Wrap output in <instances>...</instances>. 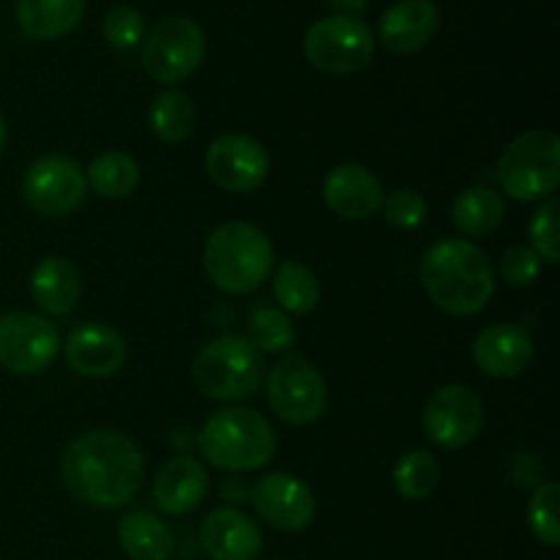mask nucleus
Listing matches in <instances>:
<instances>
[{
	"mask_svg": "<svg viewBox=\"0 0 560 560\" xmlns=\"http://www.w3.org/2000/svg\"><path fill=\"white\" fill-rule=\"evenodd\" d=\"M60 474L77 501L96 509H120L140 490L145 457L124 432L91 430L66 446Z\"/></svg>",
	"mask_w": 560,
	"mask_h": 560,
	"instance_id": "nucleus-1",
	"label": "nucleus"
},
{
	"mask_svg": "<svg viewBox=\"0 0 560 560\" xmlns=\"http://www.w3.org/2000/svg\"><path fill=\"white\" fill-rule=\"evenodd\" d=\"M421 288L438 310L454 317H474L490 304L495 277L479 246L465 238H446L424 252Z\"/></svg>",
	"mask_w": 560,
	"mask_h": 560,
	"instance_id": "nucleus-2",
	"label": "nucleus"
},
{
	"mask_svg": "<svg viewBox=\"0 0 560 560\" xmlns=\"http://www.w3.org/2000/svg\"><path fill=\"white\" fill-rule=\"evenodd\" d=\"M202 268L219 290L230 295H246L271 277L273 246L255 224H219L206 241Z\"/></svg>",
	"mask_w": 560,
	"mask_h": 560,
	"instance_id": "nucleus-3",
	"label": "nucleus"
},
{
	"mask_svg": "<svg viewBox=\"0 0 560 560\" xmlns=\"http://www.w3.org/2000/svg\"><path fill=\"white\" fill-rule=\"evenodd\" d=\"M202 457L228 474H246L268 465L277 454L271 421L249 408H222L197 432Z\"/></svg>",
	"mask_w": 560,
	"mask_h": 560,
	"instance_id": "nucleus-4",
	"label": "nucleus"
},
{
	"mask_svg": "<svg viewBox=\"0 0 560 560\" xmlns=\"http://www.w3.org/2000/svg\"><path fill=\"white\" fill-rule=\"evenodd\" d=\"M266 375V361L249 337L224 334L202 345L191 361V381L202 397L235 402L257 392Z\"/></svg>",
	"mask_w": 560,
	"mask_h": 560,
	"instance_id": "nucleus-5",
	"label": "nucleus"
},
{
	"mask_svg": "<svg viewBox=\"0 0 560 560\" xmlns=\"http://www.w3.org/2000/svg\"><path fill=\"white\" fill-rule=\"evenodd\" d=\"M498 180L517 202H539L560 184V140L552 131H525L498 159Z\"/></svg>",
	"mask_w": 560,
	"mask_h": 560,
	"instance_id": "nucleus-6",
	"label": "nucleus"
},
{
	"mask_svg": "<svg viewBox=\"0 0 560 560\" xmlns=\"http://www.w3.org/2000/svg\"><path fill=\"white\" fill-rule=\"evenodd\" d=\"M304 52L306 60L326 74H359L372 63L375 33L355 14L323 16L306 31Z\"/></svg>",
	"mask_w": 560,
	"mask_h": 560,
	"instance_id": "nucleus-7",
	"label": "nucleus"
},
{
	"mask_svg": "<svg viewBox=\"0 0 560 560\" xmlns=\"http://www.w3.org/2000/svg\"><path fill=\"white\" fill-rule=\"evenodd\" d=\"M266 394L273 413L284 424L293 427H304L320 419L328 402L320 370L299 353H288L282 361H277V366L268 370Z\"/></svg>",
	"mask_w": 560,
	"mask_h": 560,
	"instance_id": "nucleus-8",
	"label": "nucleus"
},
{
	"mask_svg": "<svg viewBox=\"0 0 560 560\" xmlns=\"http://www.w3.org/2000/svg\"><path fill=\"white\" fill-rule=\"evenodd\" d=\"M206 58V33L189 16L159 22L142 47V66L162 85H175L195 74Z\"/></svg>",
	"mask_w": 560,
	"mask_h": 560,
	"instance_id": "nucleus-9",
	"label": "nucleus"
},
{
	"mask_svg": "<svg viewBox=\"0 0 560 560\" xmlns=\"http://www.w3.org/2000/svg\"><path fill=\"white\" fill-rule=\"evenodd\" d=\"M60 334L49 317L9 312L0 317V366L14 375H38L55 361Z\"/></svg>",
	"mask_w": 560,
	"mask_h": 560,
	"instance_id": "nucleus-10",
	"label": "nucleus"
},
{
	"mask_svg": "<svg viewBox=\"0 0 560 560\" xmlns=\"http://www.w3.org/2000/svg\"><path fill=\"white\" fill-rule=\"evenodd\" d=\"M485 424V402L465 383L438 388L424 408V432L443 452L470 446Z\"/></svg>",
	"mask_w": 560,
	"mask_h": 560,
	"instance_id": "nucleus-11",
	"label": "nucleus"
},
{
	"mask_svg": "<svg viewBox=\"0 0 560 560\" xmlns=\"http://www.w3.org/2000/svg\"><path fill=\"white\" fill-rule=\"evenodd\" d=\"M85 173L69 156L36 159L22 178V197L42 217H66L85 200Z\"/></svg>",
	"mask_w": 560,
	"mask_h": 560,
	"instance_id": "nucleus-12",
	"label": "nucleus"
},
{
	"mask_svg": "<svg viewBox=\"0 0 560 560\" xmlns=\"http://www.w3.org/2000/svg\"><path fill=\"white\" fill-rule=\"evenodd\" d=\"M206 170L219 189L246 195L260 189L268 178V153L255 137L222 135L208 145Z\"/></svg>",
	"mask_w": 560,
	"mask_h": 560,
	"instance_id": "nucleus-13",
	"label": "nucleus"
},
{
	"mask_svg": "<svg viewBox=\"0 0 560 560\" xmlns=\"http://www.w3.org/2000/svg\"><path fill=\"white\" fill-rule=\"evenodd\" d=\"M249 501L255 503L257 514H260L262 523H268L271 528L284 530V534H299L306 530L315 520V495H312L310 487L293 474H268L252 487Z\"/></svg>",
	"mask_w": 560,
	"mask_h": 560,
	"instance_id": "nucleus-14",
	"label": "nucleus"
},
{
	"mask_svg": "<svg viewBox=\"0 0 560 560\" xmlns=\"http://www.w3.org/2000/svg\"><path fill=\"white\" fill-rule=\"evenodd\" d=\"M323 200L337 217L348 222H366L383 208V186L361 164H337L331 173L323 178Z\"/></svg>",
	"mask_w": 560,
	"mask_h": 560,
	"instance_id": "nucleus-15",
	"label": "nucleus"
},
{
	"mask_svg": "<svg viewBox=\"0 0 560 560\" xmlns=\"http://www.w3.org/2000/svg\"><path fill=\"white\" fill-rule=\"evenodd\" d=\"M66 364L82 377H109L124 366L126 339L107 323H82L63 345Z\"/></svg>",
	"mask_w": 560,
	"mask_h": 560,
	"instance_id": "nucleus-16",
	"label": "nucleus"
},
{
	"mask_svg": "<svg viewBox=\"0 0 560 560\" xmlns=\"http://www.w3.org/2000/svg\"><path fill=\"white\" fill-rule=\"evenodd\" d=\"M441 11L432 0H397L377 22V42L394 55H413L435 38Z\"/></svg>",
	"mask_w": 560,
	"mask_h": 560,
	"instance_id": "nucleus-17",
	"label": "nucleus"
},
{
	"mask_svg": "<svg viewBox=\"0 0 560 560\" xmlns=\"http://www.w3.org/2000/svg\"><path fill=\"white\" fill-rule=\"evenodd\" d=\"M474 361L490 377H517L534 361V339L517 323H495L476 337Z\"/></svg>",
	"mask_w": 560,
	"mask_h": 560,
	"instance_id": "nucleus-18",
	"label": "nucleus"
},
{
	"mask_svg": "<svg viewBox=\"0 0 560 560\" xmlns=\"http://www.w3.org/2000/svg\"><path fill=\"white\" fill-rule=\"evenodd\" d=\"M200 541L213 560H257L262 552V536L255 520L233 506L213 509L202 520Z\"/></svg>",
	"mask_w": 560,
	"mask_h": 560,
	"instance_id": "nucleus-19",
	"label": "nucleus"
},
{
	"mask_svg": "<svg viewBox=\"0 0 560 560\" xmlns=\"http://www.w3.org/2000/svg\"><path fill=\"white\" fill-rule=\"evenodd\" d=\"M208 495V470L195 457H175L153 481V501L167 517L191 514Z\"/></svg>",
	"mask_w": 560,
	"mask_h": 560,
	"instance_id": "nucleus-20",
	"label": "nucleus"
},
{
	"mask_svg": "<svg viewBox=\"0 0 560 560\" xmlns=\"http://www.w3.org/2000/svg\"><path fill=\"white\" fill-rule=\"evenodd\" d=\"M82 293L80 271L66 257H44L31 273V295L47 315H69Z\"/></svg>",
	"mask_w": 560,
	"mask_h": 560,
	"instance_id": "nucleus-21",
	"label": "nucleus"
},
{
	"mask_svg": "<svg viewBox=\"0 0 560 560\" xmlns=\"http://www.w3.org/2000/svg\"><path fill=\"white\" fill-rule=\"evenodd\" d=\"M85 16V0H16V22L33 42L66 36Z\"/></svg>",
	"mask_w": 560,
	"mask_h": 560,
	"instance_id": "nucleus-22",
	"label": "nucleus"
},
{
	"mask_svg": "<svg viewBox=\"0 0 560 560\" xmlns=\"http://www.w3.org/2000/svg\"><path fill=\"white\" fill-rule=\"evenodd\" d=\"M506 217V202L495 189L487 186H470L463 189L452 202V222L468 238L495 233Z\"/></svg>",
	"mask_w": 560,
	"mask_h": 560,
	"instance_id": "nucleus-23",
	"label": "nucleus"
},
{
	"mask_svg": "<svg viewBox=\"0 0 560 560\" xmlns=\"http://www.w3.org/2000/svg\"><path fill=\"white\" fill-rule=\"evenodd\" d=\"M118 541L131 560H167L173 556V534L151 512H129L118 523Z\"/></svg>",
	"mask_w": 560,
	"mask_h": 560,
	"instance_id": "nucleus-24",
	"label": "nucleus"
},
{
	"mask_svg": "<svg viewBox=\"0 0 560 560\" xmlns=\"http://www.w3.org/2000/svg\"><path fill=\"white\" fill-rule=\"evenodd\" d=\"M273 295L282 312L306 315L320 301V279L299 260H282L273 273Z\"/></svg>",
	"mask_w": 560,
	"mask_h": 560,
	"instance_id": "nucleus-25",
	"label": "nucleus"
},
{
	"mask_svg": "<svg viewBox=\"0 0 560 560\" xmlns=\"http://www.w3.org/2000/svg\"><path fill=\"white\" fill-rule=\"evenodd\" d=\"M85 184L107 200H124L140 186V164L124 151H104L91 162Z\"/></svg>",
	"mask_w": 560,
	"mask_h": 560,
	"instance_id": "nucleus-26",
	"label": "nucleus"
},
{
	"mask_svg": "<svg viewBox=\"0 0 560 560\" xmlns=\"http://www.w3.org/2000/svg\"><path fill=\"white\" fill-rule=\"evenodd\" d=\"M148 124L162 142H170V145L184 142L195 131V104L186 93L167 88L151 102Z\"/></svg>",
	"mask_w": 560,
	"mask_h": 560,
	"instance_id": "nucleus-27",
	"label": "nucleus"
},
{
	"mask_svg": "<svg viewBox=\"0 0 560 560\" xmlns=\"http://www.w3.org/2000/svg\"><path fill=\"white\" fill-rule=\"evenodd\" d=\"M394 490L405 498V501H424L435 492L438 481H441V468H438L435 457L424 448H416L399 457L394 465Z\"/></svg>",
	"mask_w": 560,
	"mask_h": 560,
	"instance_id": "nucleus-28",
	"label": "nucleus"
},
{
	"mask_svg": "<svg viewBox=\"0 0 560 560\" xmlns=\"http://www.w3.org/2000/svg\"><path fill=\"white\" fill-rule=\"evenodd\" d=\"M249 334L252 345H255L260 353H288L295 345V328L290 323L288 312H282L279 306L260 304L249 315Z\"/></svg>",
	"mask_w": 560,
	"mask_h": 560,
	"instance_id": "nucleus-29",
	"label": "nucleus"
},
{
	"mask_svg": "<svg viewBox=\"0 0 560 560\" xmlns=\"http://www.w3.org/2000/svg\"><path fill=\"white\" fill-rule=\"evenodd\" d=\"M558 506H560V487L556 481H547V485L536 487L534 498H530L528 503V528L545 547L560 545Z\"/></svg>",
	"mask_w": 560,
	"mask_h": 560,
	"instance_id": "nucleus-30",
	"label": "nucleus"
},
{
	"mask_svg": "<svg viewBox=\"0 0 560 560\" xmlns=\"http://www.w3.org/2000/svg\"><path fill=\"white\" fill-rule=\"evenodd\" d=\"M558 213L560 206L556 197H547L539 206V211L530 219V249L547 260L550 266H556L560 260V238H558Z\"/></svg>",
	"mask_w": 560,
	"mask_h": 560,
	"instance_id": "nucleus-31",
	"label": "nucleus"
},
{
	"mask_svg": "<svg viewBox=\"0 0 560 560\" xmlns=\"http://www.w3.org/2000/svg\"><path fill=\"white\" fill-rule=\"evenodd\" d=\"M104 38L113 44L115 49H131L142 42L145 36V20L131 5H113L104 16Z\"/></svg>",
	"mask_w": 560,
	"mask_h": 560,
	"instance_id": "nucleus-32",
	"label": "nucleus"
},
{
	"mask_svg": "<svg viewBox=\"0 0 560 560\" xmlns=\"http://www.w3.org/2000/svg\"><path fill=\"white\" fill-rule=\"evenodd\" d=\"M383 213L399 230H416L427 217V200L416 189H397L383 200Z\"/></svg>",
	"mask_w": 560,
	"mask_h": 560,
	"instance_id": "nucleus-33",
	"label": "nucleus"
},
{
	"mask_svg": "<svg viewBox=\"0 0 560 560\" xmlns=\"http://www.w3.org/2000/svg\"><path fill=\"white\" fill-rule=\"evenodd\" d=\"M498 271H501L503 282L512 284V288H528L539 279L541 257L530 246H512V249L503 252Z\"/></svg>",
	"mask_w": 560,
	"mask_h": 560,
	"instance_id": "nucleus-34",
	"label": "nucleus"
},
{
	"mask_svg": "<svg viewBox=\"0 0 560 560\" xmlns=\"http://www.w3.org/2000/svg\"><path fill=\"white\" fill-rule=\"evenodd\" d=\"M328 5H334V9H339V14H345V11H361L366 0H328Z\"/></svg>",
	"mask_w": 560,
	"mask_h": 560,
	"instance_id": "nucleus-35",
	"label": "nucleus"
},
{
	"mask_svg": "<svg viewBox=\"0 0 560 560\" xmlns=\"http://www.w3.org/2000/svg\"><path fill=\"white\" fill-rule=\"evenodd\" d=\"M5 140H9V135H5V120H3V113H0V156H3V151H5Z\"/></svg>",
	"mask_w": 560,
	"mask_h": 560,
	"instance_id": "nucleus-36",
	"label": "nucleus"
}]
</instances>
